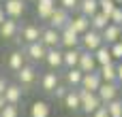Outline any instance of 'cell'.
I'll use <instances>...</instances> for the list:
<instances>
[{
	"instance_id": "cell-20",
	"label": "cell",
	"mask_w": 122,
	"mask_h": 117,
	"mask_svg": "<svg viewBox=\"0 0 122 117\" xmlns=\"http://www.w3.org/2000/svg\"><path fill=\"white\" fill-rule=\"evenodd\" d=\"M62 104L66 107V111L77 113V111H79V90H77V87H75V90H69L66 96L62 98Z\"/></svg>"
},
{
	"instance_id": "cell-27",
	"label": "cell",
	"mask_w": 122,
	"mask_h": 117,
	"mask_svg": "<svg viewBox=\"0 0 122 117\" xmlns=\"http://www.w3.org/2000/svg\"><path fill=\"white\" fill-rule=\"evenodd\" d=\"M107 23H109V17H107V15H103L101 11H97V13L90 17V30L103 32V30L107 28Z\"/></svg>"
},
{
	"instance_id": "cell-3",
	"label": "cell",
	"mask_w": 122,
	"mask_h": 117,
	"mask_svg": "<svg viewBox=\"0 0 122 117\" xmlns=\"http://www.w3.org/2000/svg\"><path fill=\"white\" fill-rule=\"evenodd\" d=\"M15 75H17V85H19L21 90H24V87H32V85L36 83V77H39L34 64H24Z\"/></svg>"
},
{
	"instance_id": "cell-23",
	"label": "cell",
	"mask_w": 122,
	"mask_h": 117,
	"mask_svg": "<svg viewBox=\"0 0 122 117\" xmlns=\"http://www.w3.org/2000/svg\"><path fill=\"white\" fill-rule=\"evenodd\" d=\"M97 72H99V77H101L103 83H116V62L105 64V66H99Z\"/></svg>"
},
{
	"instance_id": "cell-18",
	"label": "cell",
	"mask_w": 122,
	"mask_h": 117,
	"mask_svg": "<svg viewBox=\"0 0 122 117\" xmlns=\"http://www.w3.org/2000/svg\"><path fill=\"white\" fill-rule=\"evenodd\" d=\"M54 9H56V0H36V17L41 21H47Z\"/></svg>"
},
{
	"instance_id": "cell-11",
	"label": "cell",
	"mask_w": 122,
	"mask_h": 117,
	"mask_svg": "<svg viewBox=\"0 0 122 117\" xmlns=\"http://www.w3.org/2000/svg\"><path fill=\"white\" fill-rule=\"evenodd\" d=\"M101 83H103V81H101V77H99L97 70H94V72H84L81 83H79V90H84V92H94V94H97V90H99Z\"/></svg>"
},
{
	"instance_id": "cell-5",
	"label": "cell",
	"mask_w": 122,
	"mask_h": 117,
	"mask_svg": "<svg viewBox=\"0 0 122 117\" xmlns=\"http://www.w3.org/2000/svg\"><path fill=\"white\" fill-rule=\"evenodd\" d=\"M69 19H71V15H69V11H64V9H60V6H56V9H54V13L49 15V19H47V26L60 32L62 28H66V23H69Z\"/></svg>"
},
{
	"instance_id": "cell-22",
	"label": "cell",
	"mask_w": 122,
	"mask_h": 117,
	"mask_svg": "<svg viewBox=\"0 0 122 117\" xmlns=\"http://www.w3.org/2000/svg\"><path fill=\"white\" fill-rule=\"evenodd\" d=\"M51 115V107L45 100H34L30 104V117H49Z\"/></svg>"
},
{
	"instance_id": "cell-25",
	"label": "cell",
	"mask_w": 122,
	"mask_h": 117,
	"mask_svg": "<svg viewBox=\"0 0 122 117\" xmlns=\"http://www.w3.org/2000/svg\"><path fill=\"white\" fill-rule=\"evenodd\" d=\"M92 55H94L97 66H105V64H112V62H114V60H112V53H109V45H101Z\"/></svg>"
},
{
	"instance_id": "cell-19",
	"label": "cell",
	"mask_w": 122,
	"mask_h": 117,
	"mask_svg": "<svg viewBox=\"0 0 122 117\" xmlns=\"http://www.w3.org/2000/svg\"><path fill=\"white\" fill-rule=\"evenodd\" d=\"M122 34V28L120 26H114V23H107V28L101 32V38H103V45H114V43H118V38H120Z\"/></svg>"
},
{
	"instance_id": "cell-24",
	"label": "cell",
	"mask_w": 122,
	"mask_h": 117,
	"mask_svg": "<svg viewBox=\"0 0 122 117\" xmlns=\"http://www.w3.org/2000/svg\"><path fill=\"white\" fill-rule=\"evenodd\" d=\"M81 77H84V72H81L79 68H66V72H64V83H66L71 90H75V87H79Z\"/></svg>"
},
{
	"instance_id": "cell-4",
	"label": "cell",
	"mask_w": 122,
	"mask_h": 117,
	"mask_svg": "<svg viewBox=\"0 0 122 117\" xmlns=\"http://www.w3.org/2000/svg\"><path fill=\"white\" fill-rule=\"evenodd\" d=\"M45 53H47V47H45L41 40H36V43H30V45H26V49H24V55H26V60H30L32 64H36V62H43V60H45Z\"/></svg>"
},
{
	"instance_id": "cell-39",
	"label": "cell",
	"mask_w": 122,
	"mask_h": 117,
	"mask_svg": "<svg viewBox=\"0 0 122 117\" xmlns=\"http://www.w3.org/2000/svg\"><path fill=\"white\" fill-rule=\"evenodd\" d=\"M4 19H6V15H4V11H2V6H0V23H2Z\"/></svg>"
},
{
	"instance_id": "cell-12",
	"label": "cell",
	"mask_w": 122,
	"mask_h": 117,
	"mask_svg": "<svg viewBox=\"0 0 122 117\" xmlns=\"http://www.w3.org/2000/svg\"><path fill=\"white\" fill-rule=\"evenodd\" d=\"M47 66H49V70H60L62 68V49L60 47H54V49H47V53H45V60H43Z\"/></svg>"
},
{
	"instance_id": "cell-40",
	"label": "cell",
	"mask_w": 122,
	"mask_h": 117,
	"mask_svg": "<svg viewBox=\"0 0 122 117\" xmlns=\"http://www.w3.org/2000/svg\"><path fill=\"white\" fill-rule=\"evenodd\" d=\"M4 104H6V102H4V98H2V96H0V111H2V109H4Z\"/></svg>"
},
{
	"instance_id": "cell-2",
	"label": "cell",
	"mask_w": 122,
	"mask_h": 117,
	"mask_svg": "<svg viewBox=\"0 0 122 117\" xmlns=\"http://www.w3.org/2000/svg\"><path fill=\"white\" fill-rule=\"evenodd\" d=\"M101 45H103V38H101V32H97V30H88V32H84V34L79 36V47H81V51L94 53Z\"/></svg>"
},
{
	"instance_id": "cell-31",
	"label": "cell",
	"mask_w": 122,
	"mask_h": 117,
	"mask_svg": "<svg viewBox=\"0 0 122 117\" xmlns=\"http://www.w3.org/2000/svg\"><path fill=\"white\" fill-rule=\"evenodd\" d=\"M0 117H19L17 104H4V109L0 111Z\"/></svg>"
},
{
	"instance_id": "cell-33",
	"label": "cell",
	"mask_w": 122,
	"mask_h": 117,
	"mask_svg": "<svg viewBox=\"0 0 122 117\" xmlns=\"http://www.w3.org/2000/svg\"><path fill=\"white\" fill-rule=\"evenodd\" d=\"M109 23L120 26V28H122V6H116V9L112 11V15H109Z\"/></svg>"
},
{
	"instance_id": "cell-34",
	"label": "cell",
	"mask_w": 122,
	"mask_h": 117,
	"mask_svg": "<svg viewBox=\"0 0 122 117\" xmlns=\"http://www.w3.org/2000/svg\"><path fill=\"white\" fill-rule=\"evenodd\" d=\"M69 90H71V87H69V85H66V83H62V81H60V83H58V85H56V90H54V92H51V94H54V96H56V98H58V100H62V98H64V96H66V92H69Z\"/></svg>"
},
{
	"instance_id": "cell-36",
	"label": "cell",
	"mask_w": 122,
	"mask_h": 117,
	"mask_svg": "<svg viewBox=\"0 0 122 117\" xmlns=\"http://www.w3.org/2000/svg\"><path fill=\"white\" fill-rule=\"evenodd\" d=\"M90 117H109V113H107L105 104H101V107H99V109H97V111H94V113H92Z\"/></svg>"
},
{
	"instance_id": "cell-17",
	"label": "cell",
	"mask_w": 122,
	"mask_h": 117,
	"mask_svg": "<svg viewBox=\"0 0 122 117\" xmlns=\"http://www.w3.org/2000/svg\"><path fill=\"white\" fill-rule=\"evenodd\" d=\"M58 83H60V75H58L56 70H49V72H45V75L41 77V90L47 92V94H51Z\"/></svg>"
},
{
	"instance_id": "cell-41",
	"label": "cell",
	"mask_w": 122,
	"mask_h": 117,
	"mask_svg": "<svg viewBox=\"0 0 122 117\" xmlns=\"http://www.w3.org/2000/svg\"><path fill=\"white\" fill-rule=\"evenodd\" d=\"M114 4L116 6H122V0H114Z\"/></svg>"
},
{
	"instance_id": "cell-9",
	"label": "cell",
	"mask_w": 122,
	"mask_h": 117,
	"mask_svg": "<svg viewBox=\"0 0 122 117\" xmlns=\"http://www.w3.org/2000/svg\"><path fill=\"white\" fill-rule=\"evenodd\" d=\"M39 38H41V26L36 23H26L19 30V43L24 40L26 45H30V43H36Z\"/></svg>"
},
{
	"instance_id": "cell-28",
	"label": "cell",
	"mask_w": 122,
	"mask_h": 117,
	"mask_svg": "<svg viewBox=\"0 0 122 117\" xmlns=\"http://www.w3.org/2000/svg\"><path fill=\"white\" fill-rule=\"evenodd\" d=\"M24 64H26V55H24V51H19V49L11 51V55H9V68H11L13 72H17Z\"/></svg>"
},
{
	"instance_id": "cell-32",
	"label": "cell",
	"mask_w": 122,
	"mask_h": 117,
	"mask_svg": "<svg viewBox=\"0 0 122 117\" xmlns=\"http://www.w3.org/2000/svg\"><path fill=\"white\" fill-rule=\"evenodd\" d=\"M109 53H112V60L114 62H122V45L120 43L109 45Z\"/></svg>"
},
{
	"instance_id": "cell-14",
	"label": "cell",
	"mask_w": 122,
	"mask_h": 117,
	"mask_svg": "<svg viewBox=\"0 0 122 117\" xmlns=\"http://www.w3.org/2000/svg\"><path fill=\"white\" fill-rule=\"evenodd\" d=\"M21 96H24V90L17 83H9L6 90H4V94H2V98H4L6 104H19L21 102Z\"/></svg>"
},
{
	"instance_id": "cell-7",
	"label": "cell",
	"mask_w": 122,
	"mask_h": 117,
	"mask_svg": "<svg viewBox=\"0 0 122 117\" xmlns=\"http://www.w3.org/2000/svg\"><path fill=\"white\" fill-rule=\"evenodd\" d=\"M118 94H120L118 83H101V85H99V90H97V96L101 98V102H103V104H107V102H112V100L120 98Z\"/></svg>"
},
{
	"instance_id": "cell-21",
	"label": "cell",
	"mask_w": 122,
	"mask_h": 117,
	"mask_svg": "<svg viewBox=\"0 0 122 117\" xmlns=\"http://www.w3.org/2000/svg\"><path fill=\"white\" fill-rule=\"evenodd\" d=\"M81 49H62V66L64 68H77V60H79Z\"/></svg>"
},
{
	"instance_id": "cell-15",
	"label": "cell",
	"mask_w": 122,
	"mask_h": 117,
	"mask_svg": "<svg viewBox=\"0 0 122 117\" xmlns=\"http://www.w3.org/2000/svg\"><path fill=\"white\" fill-rule=\"evenodd\" d=\"M19 34V23H17V19H4L2 23H0V36L4 38V40H11V38H15Z\"/></svg>"
},
{
	"instance_id": "cell-6",
	"label": "cell",
	"mask_w": 122,
	"mask_h": 117,
	"mask_svg": "<svg viewBox=\"0 0 122 117\" xmlns=\"http://www.w3.org/2000/svg\"><path fill=\"white\" fill-rule=\"evenodd\" d=\"M2 11L9 19H19L26 13V0H4Z\"/></svg>"
},
{
	"instance_id": "cell-10",
	"label": "cell",
	"mask_w": 122,
	"mask_h": 117,
	"mask_svg": "<svg viewBox=\"0 0 122 117\" xmlns=\"http://www.w3.org/2000/svg\"><path fill=\"white\" fill-rule=\"evenodd\" d=\"M47 49H54V47H60V32L54 30V28H41V38H39Z\"/></svg>"
},
{
	"instance_id": "cell-29",
	"label": "cell",
	"mask_w": 122,
	"mask_h": 117,
	"mask_svg": "<svg viewBox=\"0 0 122 117\" xmlns=\"http://www.w3.org/2000/svg\"><path fill=\"white\" fill-rule=\"evenodd\" d=\"M105 109H107L109 117H122V100H120V98H116V100L107 102Z\"/></svg>"
},
{
	"instance_id": "cell-16",
	"label": "cell",
	"mask_w": 122,
	"mask_h": 117,
	"mask_svg": "<svg viewBox=\"0 0 122 117\" xmlns=\"http://www.w3.org/2000/svg\"><path fill=\"white\" fill-rule=\"evenodd\" d=\"M77 68H79L81 72H94L99 66H97L94 55H92L90 51H81V53H79V60H77Z\"/></svg>"
},
{
	"instance_id": "cell-43",
	"label": "cell",
	"mask_w": 122,
	"mask_h": 117,
	"mask_svg": "<svg viewBox=\"0 0 122 117\" xmlns=\"http://www.w3.org/2000/svg\"><path fill=\"white\" fill-rule=\"evenodd\" d=\"M28 2H36V0H28Z\"/></svg>"
},
{
	"instance_id": "cell-38",
	"label": "cell",
	"mask_w": 122,
	"mask_h": 117,
	"mask_svg": "<svg viewBox=\"0 0 122 117\" xmlns=\"http://www.w3.org/2000/svg\"><path fill=\"white\" fill-rule=\"evenodd\" d=\"M6 85H9V81H6L4 77H0V96L4 94V90H6Z\"/></svg>"
},
{
	"instance_id": "cell-35",
	"label": "cell",
	"mask_w": 122,
	"mask_h": 117,
	"mask_svg": "<svg viewBox=\"0 0 122 117\" xmlns=\"http://www.w3.org/2000/svg\"><path fill=\"white\" fill-rule=\"evenodd\" d=\"M77 4H79V0H60V9H64V11H75L77 9Z\"/></svg>"
},
{
	"instance_id": "cell-37",
	"label": "cell",
	"mask_w": 122,
	"mask_h": 117,
	"mask_svg": "<svg viewBox=\"0 0 122 117\" xmlns=\"http://www.w3.org/2000/svg\"><path fill=\"white\" fill-rule=\"evenodd\" d=\"M116 83L122 85V62H116Z\"/></svg>"
},
{
	"instance_id": "cell-42",
	"label": "cell",
	"mask_w": 122,
	"mask_h": 117,
	"mask_svg": "<svg viewBox=\"0 0 122 117\" xmlns=\"http://www.w3.org/2000/svg\"><path fill=\"white\" fill-rule=\"evenodd\" d=\"M118 43H120V45H122V34H120V38H118Z\"/></svg>"
},
{
	"instance_id": "cell-13",
	"label": "cell",
	"mask_w": 122,
	"mask_h": 117,
	"mask_svg": "<svg viewBox=\"0 0 122 117\" xmlns=\"http://www.w3.org/2000/svg\"><path fill=\"white\" fill-rule=\"evenodd\" d=\"M71 30H75L79 36L84 34V32H88L90 30V19L86 17V15H81V13H77V15H73L71 19H69V23H66Z\"/></svg>"
},
{
	"instance_id": "cell-26",
	"label": "cell",
	"mask_w": 122,
	"mask_h": 117,
	"mask_svg": "<svg viewBox=\"0 0 122 117\" xmlns=\"http://www.w3.org/2000/svg\"><path fill=\"white\" fill-rule=\"evenodd\" d=\"M97 11H99V0H79V4H77V13L86 15L88 19H90Z\"/></svg>"
},
{
	"instance_id": "cell-30",
	"label": "cell",
	"mask_w": 122,
	"mask_h": 117,
	"mask_svg": "<svg viewBox=\"0 0 122 117\" xmlns=\"http://www.w3.org/2000/svg\"><path fill=\"white\" fill-rule=\"evenodd\" d=\"M116 9V4H114V0H99V11L103 13V15H112V11Z\"/></svg>"
},
{
	"instance_id": "cell-8",
	"label": "cell",
	"mask_w": 122,
	"mask_h": 117,
	"mask_svg": "<svg viewBox=\"0 0 122 117\" xmlns=\"http://www.w3.org/2000/svg\"><path fill=\"white\" fill-rule=\"evenodd\" d=\"M60 47L62 49H77L79 47V34L71 30L69 26L60 30Z\"/></svg>"
},
{
	"instance_id": "cell-1",
	"label": "cell",
	"mask_w": 122,
	"mask_h": 117,
	"mask_svg": "<svg viewBox=\"0 0 122 117\" xmlns=\"http://www.w3.org/2000/svg\"><path fill=\"white\" fill-rule=\"evenodd\" d=\"M77 90H79V87H77ZM101 104H103V102H101V98H99L94 92H84V90H79V111H81V113L92 115Z\"/></svg>"
}]
</instances>
